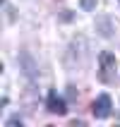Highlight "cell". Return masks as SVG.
<instances>
[{
  "mask_svg": "<svg viewBox=\"0 0 120 127\" xmlns=\"http://www.w3.org/2000/svg\"><path fill=\"white\" fill-rule=\"evenodd\" d=\"M82 5H84L86 10H91V7H94V0H82Z\"/></svg>",
  "mask_w": 120,
  "mask_h": 127,
  "instance_id": "obj_4",
  "label": "cell"
},
{
  "mask_svg": "<svg viewBox=\"0 0 120 127\" xmlns=\"http://www.w3.org/2000/svg\"><path fill=\"white\" fill-rule=\"evenodd\" d=\"M46 108H48L50 113H55V115H65V113H67L65 101L60 98L55 91H50V94H48V98H46Z\"/></svg>",
  "mask_w": 120,
  "mask_h": 127,
  "instance_id": "obj_3",
  "label": "cell"
},
{
  "mask_svg": "<svg viewBox=\"0 0 120 127\" xmlns=\"http://www.w3.org/2000/svg\"><path fill=\"white\" fill-rule=\"evenodd\" d=\"M115 55L113 53H108V50H103L99 55V79L103 82V84H111L115 79Z\"/></svg>",
  "mask_w": 120,
  "mask_h": 127,
  "instance_id": "obj_1",
  "label": "cell"
},
{
  "mask_svg": "<svg viewBox=\"0 0 120 127\" xmlns=\"http://www.w3.org/2000/svg\"><path fill=\"white\" fill-rule=\"evenodd\" d=\"M111 108H113V103H111V96H108V94H101L99 98L91 103V113H94V118L103 120V118H108V115H111Z\"/></svg>",
  "mask_w": 120,
  "mask_h": 127,
  "instance_id": "obj_2",
  "label": "cell"
}]
</instances>
